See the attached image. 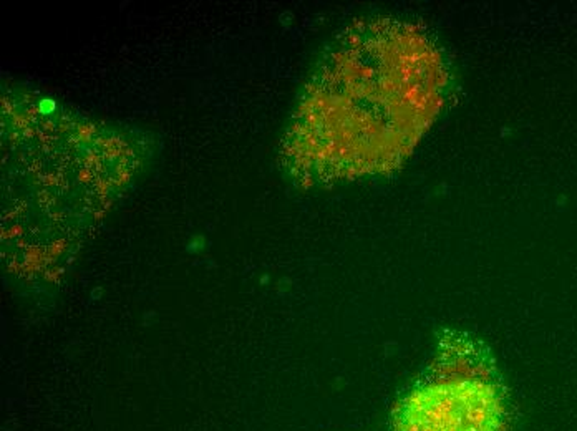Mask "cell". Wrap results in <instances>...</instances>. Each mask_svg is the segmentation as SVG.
<instances>
[{
	"label": "cell",
	"instance_id": "cell-1",
	"mask_svg": "<svg viewBox=\"0 0 577 431\" xmlns=\"http://www.w3.org/2000/svg\"><path fill=\"white\" fill-rule=\"evenodd\" d=\"M501 393L479 378H443L413 390L395 408L393 431H501Z\"/></svg>",
	"mask_w": 577,
	"mask_h": 431
}]
</instances>
